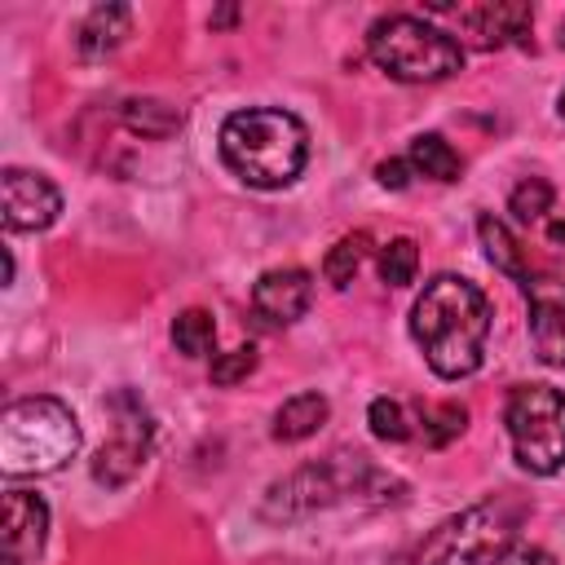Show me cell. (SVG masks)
Masks as SVG:
<instances>
[{
	"label": "cell",
	"instance_id": "20",
	"mask_svg": "<svg viewBox=\"0 0 565 565\" xmlns=\"http://www.w3.org/2000/svg\"><path fill=\"white\" fill-rule=\"evenodd\" d=\"M172 344H177L185 358L212 353V344H216V322H212V313H207V309H181V313L172 318Z\"/></svg>",
	"mask_w": 565,
	"mask_h": 565
},
{
	"label": "cell",
	"instance_id": "15",
	"mask_svg": "<svg viewBox=\"0 0 565 565\" xmlns=\"http://www.w3.org/2000/svg\"><path fill=\"white\" fill-rule=\"evenodd\" d=\"M331 406L322 393H296L274 411V441H305L327 424Z\"/></svg>",
	"mask_w": 565,
	"mask_h": 565
},
{
	"label": "cell",
	"instance_id": "29",
	"mask_svg": "<svg viewBox=\"0 0 565 565\" xmlns=\"http://www.w3.org/2000/svg\"><path fill=\"white\" fill-rule=\"evenodd\" d=\"M225 22H234V9H221V13H212V26H225Z\"/></svg>",
	"mask_w": 565,
	"mask_h": 565
},
{
	"label": "cell",
	"instance_id": "9",
	"mask_svg": "<svg viewBox=\"0 0 565 565\" xmlns=\"http://www.w3.org/2000/svg\"><path fill=\"white\" fill-rule=\"evenodd\" d=\"M4 230H49L62 212V194L44 172L4 168Z\"/></svg>",
	"mask_w": 565,
	"mask_h": 565
},
{
	"label": "cell",
	"instance_id": "30",
	"mask_svg": "<svg viewBox=\"0 0 565 565\" xmlns=\"http://www.w3.org/2000/svg\"><path fill=\"white\" fill-rule=\"evenodd\" d=\"M561 119H565V93H561Z\"/></svg>",
	"mask_w": 565,
	"mask_h": 565
},
{
	"label": "cell",
	"instance_id": "23",
	"mask_svg": "<svg viewBox=\"0 0 565 565\" xmlns=\"http://www.w3.org/2000/svg\"><path fill=\"white\" fill-rule=\"evenodd\" d=\"M552 199H556L552 181H543V177H525V181L512 190L508 207L516 212V221H543V216L552 212Z\"/></svg>",
	"mask_w": 565,
	"mask_h": 565
},
{
	"label": "cell",
	"instance_id": "11",
	"mask_svg": "<svg viewBox=\"0 0 565 565\" xmlns=\"http://www.w3.org/2000/svg\"><path fill=\"white\" fill-rule=\"evenodd\" d=\"M146 455H150V419H146V411L137 406L132 415H119L115 437L97 450V459H93V481L115 490V486H124V481H132V477L141 472Z\"/></svg>",
	"mask_w": 565,
	"mask_h": 565
},
{
	"label": "cell",
	"instance_id": "13",
	"mask_svg": "<svg viewBox=\"0 0 565 565\" xmlns=\"http://www.w3.org/2000/svg\"><path fill=\"white\" fill-rule=\"evenodd\" d=\"M49 534V508L31 490H4V565H31Z\"/></svg>",
	"mask_w": 565,
	"mask_h": 565
},
{
	"label": "cell",
	"instance_id": "7",
	"mask_svg": "<svg viewBox=\"0 0 565 565\" xmlns=\"http://www.w3.org/2000/svg\"><path fill=\"white\" fill-rule=\"evenodd\" d=\"M512 455L525 472L552 477L565 468V393L552 384H516L503 406Z\"/></svg>",
	"mask_w": 565,
	"mask_h": 565
},
{
	"label": "cell",
	"instance_id": "5",
	"mask_svg": "<svg viewBox=\"0 0 565 565\" xmlns=\"http://www.w3.org/2000/svg\"><path fill=\"white\" fill-rule=\"evenodd\" d=\"M525 508L508 494H494L486 503L463 508L459 516H446L415 552L411 565H503L516 547Z\"/></svg>",
	"mask_w": 565,
	"mask_h": 565
},
{
	"label": "cell",
	"instance_id": "21",
	"mask_svg": "<svg viewBox=\"0 0 565 565\" xmlns=\"http://www.w3.org/2000/svg\"><path fill=\"white\" fill-rule=\"evenodd\" d=\"M366 247H371V234H344L327 256H322V274H327V282L331 287H349L353 282V274L362 269V260H366Z\"/></svg>",
	"mask_w": 565,
	"mask_h": 565
},
{
	"label": "cell",
	"instance_id": "27",
	"mask_svg": "<svg viewBox=\"0 0 565 565\" xmlns=\"http://www.w3.org/2000/svg\"><path fill=\"white\" fill-rule=\"evenodd\" d=\"M503 565H556V561H552L543 547H530V543H525V547H512V556H508Z\"/></svg>",
	"mask_w": 565,
	"mask_h": 565
},
{
	"label": "cell",
	"instance_id": "2",
	"mask_svg": "<svg viewBox=\"0 0 565 565\" xmlns=\"http://www.w3.org/2000/svg\"><path fill=\"white\" fill-rule=\"evenodd\" d=\"M221 159L256 190L291 185L309 159V128L278 106L234 110L221 124Z\"/></svg>",
	"mask_w": 565,
	"mask_h": 565
},
{
	"label": "cell",
	"instance_id": "18",
	"mask_svg": "<svg viewBox=\"0 0 565 565\" xmlns=\"http://www.w3.org/2000/svg\"><path fill=\"white\" fill-rule=\"evenodd\" d=\"M124 128L141 137H168L181 128V106L159 102V97H132L124 102Z\"/></svg>",
	"mask_w": 565,
	"mask_h": 565
},
{
	"label": "cell",
	"instance_id": "28",
	"mask_svg": "<svg viewBox=\"0 0 565 565\" xmlns=\"http://www.w3.org/2000/svg\"><path fill=\"white\" fill-rule=\"evenodd\" d=\"M547 234H552V243H565V221H552Z\"/></svg>",
	"mask_w": 565,
	"mask_h": 565
},
{
	"label": "cell",
	"instance_id": "25",
	"mask_svg": "<svg viewBox=\"0 0 565 565\" xmlns=\"http://www.w3.org/2000/svg\"><path fill=\"white\" fill-rule=\"evenodd\" d=\"M252 371H256V349L252 344H234V349H225V353L212 358V384H221V388L247 380Z\"/></svg>",
	"mask_w": 565,
	"mask_h": 565
},
{
	"label": "cell",
	"instance_id": "12",
	"mask_svg": "<svg viewBox=\"0 0 565 565\" xmlns=\"http://www.w3.org/2000/svg\"><path fill=\"white\" fill-rule=\"evenodd\" d=\"M313 305V278L309 269L300 265H282V269H265L252 287V309L274 322V327H287L296 318H305Z\"/></svg>",
	"mask_w": 565,
	"mask_h": 565
},
{
	"label": "cell",
	"instance_id": "17",
	"mask_svg": "<svg viewBox=\"0 0 565 565\" xmlns=\"http://www.w3.org/2000/svg\"><path fill=\"white\" fill-rule=\"evenodd\" d=\"M406 159H411V168H415L419 177H433V181H455L459 168H463L459 150H455L446 137H437V132H419V137L411 141Z\"/></svg>",
	"mask_w": 565,
	"mask_h": 565
},
{
	"label": "cell",
	"instance_id": "22",
	"mask_svg": "<svg viewBox=\"0 0 565 565\" xmlns=\"http://www.w3.org/2000/svg\"><path fill=\"white\" fill-rule=\"evenodd\" d=\"M415 269H419V247L411 238H393L380 247V278L388 287H406L415 282Z\"/></svg>",
	"mask_w": 565,
	"mask_h": 565
},
{
	"label": "cell",
	"instance_id": "6",
	"mask_svg": "<svg viewBox=\"0 0 565 565\" xmlns=\"http://www.w3.org/2000/svg\"><path fill=\"white\" fill-rule=\"evenodd\" d=\"M366 53L384 75H393L402 84H437L463 66L459 40L415 13L375 18L366 31Z\"/></svg>",
	"mask_w": 565,
	"mask_h": 565
},
{
	"label": "cell",
	"instance_id": "19",
	"mask_svg": "<svg viewBox=\"0 0 565 565\" xmlns=\"http://www.w3.org/2000/svg\"><path fill=\"white\" fill-rule=\"evenodd\" d=\"M468 428V406L463 402H419V437L424 446H446Z\"/></svg>",
	"mask_w": 565,
	"mask_h": 565
},
{
	"label": "cell",
	"instance_id": "10",
	"mask_svg": "<svg viewBox=\"0 0 565 565\" xmlns=\"http://www.w3.org/2000/svg\"><path fill=\"white\" fill-rule=\"evenodd\" d=\"M530 26H534V9L530 4H516V0H486V4L459 9V31L477 49L530 44Z\"/></svg>",
	"mask_w": 565,
	"mask_h": 565
},
{
	"label": "cell",
	"instance_id": "4",
	"mask_svg": "<svg viewBox=\"0 0 565 565\" xmlns=\"http://www.w3.org/2000/svg\"><path fill=\"white\" fill-rule=\"evenodd\" d=\"M79 450V424L57 397H18L0 415V472L44 477Z\"/></svg>",
	"mask_w": 565,
	"mask_h": 565
},
{
	"label": "cell",
	"instance_id": "1",
	"mask_svg": "<svg viewBox=\"0 0 565 565\" xmlns=\"http://www.w3.org/2000/svg\"><path fill=\"white\" fill-rule=\"evenodd\" d=\"M411 335L441 380L472 375L486 358V335H490L486 291L459 274L428 278L411 309Z\"/></svg>",
	"mask_w": 565,
	"mask_h": 565
},
{
	"label": "cell",
	"instance_id": "26",
	"mask_svg": "<svg viewBox=\"0 0 565 565\" xmlns=\"http://www.w3.org/2000/svg\"><path fill=\"white\" fill-rule=\"evenodd\" d=\"M411 159H384L380 168H375V177H380V185H388V190H406L411 185Z\"/></svg>",
	"mask_w": 565,
	"mask_h": 565
},
{
	"label": "cell",
	"instance_id": "16",
	"mask_svg": "<svg viewBox=\"0 0 565 565\" xmlns=\"http://www.w3.org/2000/svg\"><path fill=\"white\" fill-rule=\"evenodd\" d=\"M477 234H481V247H486L490 265H494L499 274H508L512 282H525L530 260H525V247L512 238V230H508L503 221H494V216H481V221H477Z\"/></svg>",
	"mask_w": 565,
	"mask_h": 565
},
{
	"label": "cell",
	"instance_id": "3",
	"mask_svg": "<svg viewBox=\"0 0 565 565\" xmlns=\"http://www.w3.org/2000/svg\"><path fill=\"white\" fill-rule=\"evenodd\" d=\"M406 486L388 472H380L366 455H327L318 463H305L269 486L265 516L269 521H296L335 503H397Z\"/></svg>",
	"mask_w": 565,
	"mask_h": 565
},
{
	"label": "cell",
	"instance_id": "8",
	"mask_svg": "<svg viewBox=\"0 0 565 565\" xmlns=\"http://www.w3.org/2000/svg\"><path fill=\"white\" fill-rule=\"evenodd\" d=\"M530 335L547 366H565V269H530L525 282Z\"/></svg>",
	"mask_w": 565,
	"mask_h": 565
},
{
	"label": "cell",
	"instance_id": "24",
	"mask_svg": "<svg viewBox=\"0 0 565 565\" xmlns=\"http://www.w3.org/2000/svg\"><path fill=\"white\" fill-rule=\"evenodd\" d=\"M366 424L380 441H406L411 437V419H406L402 402H393V397H375L366 411Z\"/></svg>",
	"mask_w": 565,
	"mask_h": 565
},
{
	"label": "cell",
	"instance_id": "14",
	"mask_svg": "<svg viewBox=\"0 0 565 565\" xmlns=\"http://www.w3.org/2000/svg\"><path fill=\"white\" fill-rule=\"evenodd\" d=\"M128 26H132V9L128 4H97V9H88V18L75 31V53L97 62V57H106V53H115L124 44Z\"/></svg>",
	"mask_w": 565,
	"mask_h": 565
}]
</instances>
